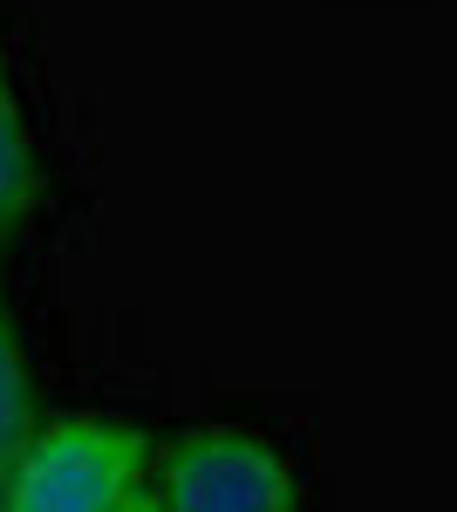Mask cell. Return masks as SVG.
Here are the masks:
<instances>
[{
    "mask_svg": "<svg viewBox=\"0 0 457 512\" xmlns=\"http://www.w3.org/2000/svg\"><path fill=\"white\" fill-rule=\"evenodd\" d=\"M151 478V437L110 410L41 417L0 465V512H116Z\"/></svg>",
    "mask_w": 457,
    "mask_h": 512,
    "instance_id": "6da1fadb",
    "label": "cell"
},
{
    "mask_svg": "<svg viewBox=\"0 0 457 512\" xmlns=\"http://www.w3.org/2000/svg\"><path fill=\"white\" fill-rule=\"evenodd\" d=\"M41 205V158L35 137H28V117H21V96L7 82V62H0V246L35 219Z\"/></svg>",
    "mask_w": 457,
    "mask_h": 512,
    "instance_id": "3957f363",
    "label": "cell"
},
{
    "mask_svg": "<svg viewBox=\"0 0 457 512\" xmlns=\"http://www.w3.org/2000/svg\"><path fill=\"white\" fill-rule=\"evenodd\" d=\"M35 431V390H28V355H21V328L0 301V465L14 458V444Z\"/></svg>",
    "mask_w": 457,
    "mask_h": 512,
    "instance_id": "277c9868",
    "label": "cell"
},
{
    "mask_svg": "<svg viewBox=\"0 0 457 512\" xmlns=\"http://www.w3.org/2000/svg\"><path fill=\"white\" fill-rule=\"evenodd\" d=\"M144 485L164 512H301L294 458L239 424H191L157 444Z\"/></svg>",
    "mask_w": 457,
    "mask_h": 512,
    "instance_id": "7a4b0ae2",
    "label": "cell"
},
{
    "mask_svg": "<svg viewBox=\"0 0 457 512\" xmlns=\"http://www.w3.org/2000/svg\"><path fill=\"white\" fill-rule=\"evenodd\" d=\"M116 512H164V506H157V499H151V485H144V492H130V499H123Z\"/></svg>",
    "mask_w": 457,
    "mask_h": 512,
    "instance_id": "5b68a950",
    "label": "cell"
}]
</instances>
